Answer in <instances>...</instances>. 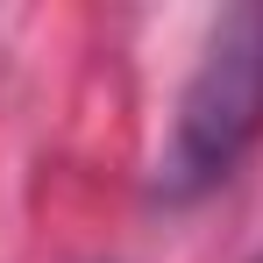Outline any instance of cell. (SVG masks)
<instances>
[{
  "mask_svg": "<svg viewBox=\"0 0 263 263\" xmlns=\"http://www.w3.org/2000/svg\"><path fill=\"white\" fill-rule=\"evenodd\" d=\"M256 142H263V7L249 0L206 29V50L178 92L171 135L157 149L149 192L164 206H192L242 171Z\"/></svg>",
  "mask_w": 263,
  "mask_h": 263,
  "instance_id": "1",
  "label": "cell"
},
{
  "mask_svg": "<svg viewBox=\"0 0 263 263\" xmlns=\"http://www.w3.org/2000/svg\"><path fill=\"white\" fill-rule=\"evenodd\" d=\"M249 263H263V249H256V256H249Z\"/></svg>",
  "mask_w": 263,
  "mask_h": 263,
  "instance_id": "2",
  "label": "cell"
}]
</instances>
